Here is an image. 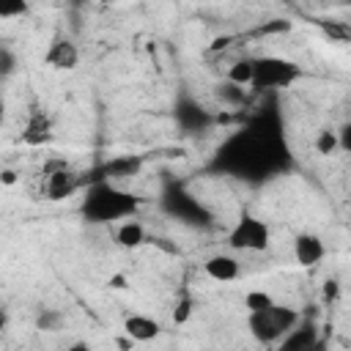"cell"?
Masks as SVG:
<instances>
[{
	"label": "cell",
	"instance_id": "obj_1",
	"mask_svg": "<svg viewBox=\"0 0 351 351\" xmlns=\"http://www.w3.org/2000/svg\"><path fill=\"white\" fill-rule=\"evenodd\" d=\"M137 208L134 195L112 186L110 181H99L88 189L82 211L90 222H112V219H129Z\"/></svg>",
	"mask_w": 351,
	"mask_h": 351
},
{
	"label": "cell",
	"instance_id": "obj_2",
	"mask_svg": "<svg viewBox=\"0 0 351 351\" xmlns=\"http://www.w3.org/2000/svg\"><path fill=\"white\" fill-rule=\"evenodd\" d=\"M299 321H302V315L293 307H285V304H277V302L263 313H250L247 315L250 335L258 343H280Z\"/></svg>",
	"mask_w": 351,
	"mask_h": 351
},
{
	"label": "cell",
	"instance_id": "obj_3",
	"mask_svg": "<svg viewBox=\"0 0 351 351\" xmlns=\"http://www.w3.org/2000/svg\"><path fill=\"white\" fill-rule=\"evenodd\" d=\"M302 77L299 63L280 58V55H263L252 58V88L266 90V88H288Z\"/></svg>",
	"mask_w": 351,
	"mask_h": 351
},
{
	"label": "cell",
	"instance_id": "obj_4",
	"mask_svg": "<svg viewBox=\"0 0 351 351\" xmlns=\"http://www.w3.org/2000/svg\"><path fill=\"white\" fill-rule=\"evenodd\" d=\"M269 225L252 214H244L228 233V244L233 250H241V252H261L269 247Z\"/></svg>",
	"mask_w": 351,
	"mask_h": 351
},
{
	"label": "cell",
	"instance_id": "obj_5",
	"mask_svg": "<svg viewBox=\"0 0 351 351\" xmlns=\"http://www.w3.org/2000/svg\"><path fill=\"white\" fill-rule=\"evenodd\" d=\"M44 192H47V197L49 200H66V197H71L77 189H80V176L66 165V162H52V165H47V170H44Z\"/></svg>",
	"mask_w": 351,
	"mask_h": 351
},
{
	"label": "cell",
	"instance_id": "obj_6",
	"mask_svg": "<svg viewBox=\"0 0 351 351\" xmlns=\"http://www.w3.org/2000/svg\"><path fill=\"white\" fill-rule=\"evenodd\" d=\"M44 63H47L49 69H55V71H71V69H77V63H80V49H77L74 41L58 36V38H52V44L47 47Z\"/></svg>",
	"mask_w": 351,
	"mask_h": 351
},
{
	"label": "cell",
	"instance_id": "obj_7",
	"mask_svg": "<svg viewBox=\"0 0 351 351\" xmlns=\"http://www.w3.org/2000/svg\"><path fill=\"white\" fill-rule=\"evenodd\" d=\"M162 332V324L151 315H143V313H132L126 315L123 321V335L132 340V343H148V340H156Z\"/></svg>",
	"mask_w": 351,
	"mask_h": 351
},
{
	"label": "cell",
	"instance_id": "obj_8",
	"mask_svg": "<svg viewBox=\"0 0 351 351\" xmlns=\"http://www.w3.org/2000/svg\"><path fill=\"white\" fill-rule=\"evenodd\" d=\"M52 140V121L44 110H33L27 123H25V132H22V143L30 145V148H41Z\"/></svg>",
	"mask_w": 351,
	"mask_h": 351
},
{
	"label": "cell",
	"instance_id": "obj_9",
	"mask_svg": "<svg viewBox=\"0 0 351 351\" xmlns=\"http://www.w3.org/2000/svg\"><path fill=\"white\" fill-rule=\"evenodd\" d=\"M326 255V244L315 233H299L293 241V258L299 266H315Z\"/></svg>",
	"mask_w": 351,
	"mask_h": 351
},
{
	"label": "cell",
	"instance_id": "obj_10",
	"mask_svg": "<svg viewBox=\"0 0 351 351\" xmlns=\"http://www.w3.org/2000/svg\"><path fill=\"white\" fill-rule=\"evenodd\" d=\"M318 343V329L315 324H296L282 340H280V348L277 351H310L313 346Z\"/></svg>",
	"mask_w": 351,
	"mask_h": 351
},
{
	"label": "cell",
	"instance_id": "obj_11",
	"mask_svg": "<svg viewBox=\"0 0 351 351\" xmlns=\"http://www.w3.org/2000/svg\"><path fill=\"white\" fill-rule=\"evenodd\" d=\"M203 269H206V274H208L211 280H217V282H233V280L241 274V263H239L233 255H225V252L211 255V258L203 263Z\"/></svg>",
	"mask_w": 351,
	"mask_h": 351
},
{
	"label": "cell",
	"instance_id": "obj_12",
	"mask_svg": "<svg viewBox=\"0 0 351 351\" xmlns=\"http://www.w3.org/2000/svg\"><path fill=\"white\" fill-rule=\"evenodd\" d=\"M115 241L121 244V247H126V250H137V247H143V241H145V228H143V222H137V219H123L118 228H115Z\"/></svg>",
	"mask_w": 351,
	"mask_h": 351
},
{
	"label": "cell",
	"instance_id": "obj_13",
	"mask_svg": "<svg viewBox=\"0 0 351 351\" xmlns=\"http://www.w3.org/2000/svg\"><path fill=\"white\" fill-rule=\"evenodd\" d=\"M228 82L239 85V88H247L252 82V58H241V60H233L228 66Z\"/></svg>",
	"mask_w": 351,
	"mask_h": 351
},
{
	"label": "cell",
	"instance_id": "obj_14",
	"mask_svg": "<svg viewBox=\"0 0 351 351\" xmlns=\"http://www.w3.org/2000/svg\"><path fill=\"white\" fill-rule=\"evenodd\" d=\"M217 99L222 101V104H228V107H241L244 101H247V90L244 88H239V85H233V82H219L217 85Z\"/></svg>",
	"mask_w": 351,
	"mask_h": 351
},
{
	"label": "cell",
	"instance_id": "obj_15",
	"mask_svg": "<svg viewBox=\"0 0 351 351\" xmlns=\"http://www.w3.org/2000/svg\"><path fill=\"white\" fill-rule=\"evenodd\" d=\"M271 304H274V299H271V293L263 291V288H252V291L244 293V307H247V313H263V310H269Z\"/></svg>",
	"mask_w": 351,
	"mask_h": 351
},
{
	"label": "cell",
	"instance_id": "obj_16",
	"mask_svg": "<svg viewBox=\"0 0 351 351\" xmlns=\"http://www.w3.org/2000/svg\"><path fill=\"white\" fill-rule=\"evenodd\" d=\"M63 313L60 310H55V307H44L38 315H36V326L41 329V332H58V329H63Z\"/></svg>",
	"mask_w": 351,
	"mask_h": 351
},
{
	"label": "cell",
	"instance_id": "obj_17",
	"mask_svg": "<svg viewBox=\"0 0 351 351\" xmlns=\"http://www.w3.org/2000/svg\"><path fill=\"white\" fill-rule=\"evenodd\" d=\"M340 145H337V132L335 129H321L318 134H315V151L321 154V156H329V154H335Z\"/></svg>",
	"mask_w": 351,
	"mask_h": 351
},
{
	"label": "cell",
	"instance_id": "obj_18",
	"mask_svg": "<svg viewBox=\"0 0 351 351\" xmlns=\"http://www.w3.org/2000/svg\"><path fill=\"white\" fill-rule=\"evenodd\" d=\"M27 14V3L22 0H0V19H16Z\"/></svg>",
	"mask_w": 351,
	"mask_h": 351
},
{
	"label": "cell",
	"instance_id": "obj_19",
	"mask_svg": "<svg viewBox=\"0 0 351 351\" xmlns=\"http://www.w3.org/2000/svg\"><path fill=\"white\" fill-rule=\"evenodd\" d=\"M16 71V55L8 47H0V77H8Z\"/></svg>",
	"mask_w": 351,
	"mask_h": 351
},
{
	"label": "cell",
	"instance_id": "obj_20",
	"mask_svg": "<svg viewBox=\"0 0 351 351\" xmlns=\"http://www.w3.org/2000/svg\"><path fill=\"white\" fill-rule=\"evenodd\" d=\"M189 315H192V299L184 296V299L176 304V310H173V321H176V324H186Z\"/></svg>",
	"mask_w": 351,
	"mask_h": 351
},
{
	"label": "cell",
	"instance_id": "obj_21",
	"mask_svg": "<svg viewBox=\"0 0 351 351\" xmlns=\"http://www.w3.org/2000/svg\"><path fill=\"white\" fill-rule=\"evenodd\" d=\"M288 27H291L288 19H271L269 25H261L258 33H280V30H288Z\"/></svg>",
	"mask_w": 351,
	"mask_h": 351
},
{
	"label": "cell",
	"instance_id": "obj_22",
	"mask_svg": "<svg viewBox=\"0 0 351 351\" xmlns=\"http://www.w3.org/2000/svg\"><path fill=\"white\" fill-rule=\"evenodd\" d=\"M337 145L340 151H351V123H343L337 132Z\"/></svg>",
	"mask_w": 351,
	"mask_h": 351
},
{
	"label": "cell",
	"instance_id": "obj_23",
	"mask_svg": "<svg viewBox=\"0 0 351 351\" xmlns=\"http://www.w3.org/2000/svg\"><path fill=\"white\" fill-rule=\"evenodd\" d=\"M0 184L3 186H14L16 184V173L14 170H0Z\"/></svg>",
	"mask_w": 351,
	"mask_h": 351
},
{
	"label": "cell",
	"instance_id": "obj_24",
	"mask_svg": "<svg viewBox=\"0 0 351 351\" xmlns=\"http://www.w3.org/2000/svg\"><path fill=\"white\" fill-rule=\"evenodd\" d=\"M335 296H337V282H335V280H326V285H324V299L332 302Z\"/></svg>",
	"mask_w": 351,
	"mask_h": 351
},
{
	"label": "cell",
	"instance_id": "obj_25",
	"mask_svg": "<svg viewBox=\"0 0 351 351\" xmlns=\"http://www.w3.org/2000/svg\"><path fill=\"white\" fill-rule=\"evenodd\" d=\"M110 288L123 291V288H126V277H123V274H112V277H110Z\"/></svg>",
	"mask_w": 351,
	"mask_h": 351
},
{
	"label": "cell",
	"instance_id": "obj_26",
	"mask_svg": "<svg viewBox=\"0 0 351 351\" xmlns=\"http://www.w3.org/2000/svg\"><path fill=\"white\" fill-rule=\"evenodd\" d=\"M66 351H93V348H90V343H85V340H74Z\"/></svg>",
	"mask_w": 351,
	"mask_h": 351
},
{
	"label": "cell",
	"instance_id": "obj_27",
	"mask_svg": "<svg viewBox=\"0 0 351 351\" xmlns=\"http://www.w3.org/2000/svg\"><path fill=\"white\" fill-rule=\"evenodd\" d=\"M3 121H5V101H3V96H0V126H3Z\"/></svg>",
	"mask_w": 351,
	"mask_h": 351
},
{
	"label": "cell",
	"instance_id": "obj_28",
	"mask_svg": "<svg viewBox=\"0 0 351 351\" xmlns=\"http://www.w3.org/2000/svg\"><path fill=\"white\" fill-rule=\"evenodd\" d=\"M310 351H324V343H321V340H318V343H315V346H313V348H310Z\"/></svg>",
	"mask_w": 351,
	"mask_h": 351
},
{
	"label": "cell",
	"instance_id": "obj_29",
	"mask_svg": "<svg viewBox=\"0 0 351 351\" xmlns=\"http://www.w3.org/2000/svg\"><path fill=\"white\" fill-rule=\"evenodd\" d=\"M0 326H3V313H0Z\"/></svg>",
	"mask_w": 351,
	"mask_h": 351
}]
</instances>
